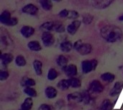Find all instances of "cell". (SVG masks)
<instances>
[{"label":"cell","instance_id":"obj_1","mask_svg":"<svg viewBox=\"0 0 123 110\" xmlns=\"http://www.w3.org/2000/svg\"><path fill=\"white\" fill-rule=\"evenodd\" d=\"M101 36L108 43H117L121 41L123 38L122 30L114 25H106L100 30Z\"/></svg>","mask_w":123,"mask_h":110},{"label":"cell","instance_id":"obj_2","mask_svg":"<svg viewBox=\"0 0 123 110\" xmlns=\"http://www.w3.org/2000/svg\"><path fill=\"white\" fill-rule=\"evenodd\" d=\"M74 48L81 55H86L92 53V46L89 43H84L82 40H77L74 45Z\"/></svg>","mask_w":123,"mask_h":110},{"label":"cell","instance_id":"obj_3","mask_svg":"<svg viewBox=\"0 0 123 110\" xmlns=\"http://www.w3.org/2000/svg\"><path fill=\"white\" fill-rule=\"evenodd\" d=\"M98 66V62L97 60H86L81 63L82 71L84 73H89L96 69Z\"/></svg>","mask_w":123,"mask_h":110},{"label":"cell","instance_id":"obj_4","mask_svg":"<svg viewBox=\"0 0 123 110\" xmlns=\"http://www.w3.org/2000/svg\"><path fill=\"white\" fill-rule=\"evenodd\" d=\"M42 41L45 47H50L54 44L55 38L53 35L50 32L46 31L43 32V33L42 34Z\"/></svg>","mask_w":123,"mask_h":110},{"label":"cell","instance_id":"obj_5","mask_svg":"<svg viewBox=\"0 0 123 110\" xmlns=\"http://www.w3.org/2000/svg\"><path fill=\"white\" fill-rule=\"evenodd\" d=\"M63 71H64L65 74L68 77H70V78L76 76L78 73L77 67L76 65H74V64L67 65V66L63 67Z\"/></svg>","mask_w":123,"mask_h":110},{"label":"cell","instance_id":"obj_6","mask_svg":"<svg viewBox=\"0 0 123 110\" xmlns=\"http://www.w3.org/2000/svg\"><path fill=\"white\" fill-rule=\"evenodd\" d=\"M89 89L94 93H101L104 91V86L98 80H94L90 83Z\"/></svg>","mask_w":123,"mask_h":110},{"label":"cell","instance_id":"obj_7","mask_svg":"<svg viewBox=\"0 0 123 110\" xmlns=\"http://www.w3.org/2000/svg\"><path fill=\"white\" fill-rule=\"evenodd\" d=\"M22 11L23 13L27 14L35 15L38 12V8L32 4H27L25 6H23Z\"/></svg>","mask_w":123,"mask_h":110},{"label":"cell","instance_id":"obj_8","mask_svg":"<svg viewBox=\"0 0 123 110\" xmlns=\"http://www.w3.org/2000/svg\"><path fill=\"white\" fill-rule=\"evenodd\" d=\"M81 21L79 20H74L70 24L68 25L67 27V31L70 35H75L77 32V30H79V28L81 26Z\"/></svg>","mask_w":123,"mask_h":110},{"label":"cell","instance_id":"obj_9","mask_svg":"<svg viewBox=\"0 0 123 110\" xmlns=\"http://www.w3.org/2000/svg\"><path fill=\"white\" fill-rule=\"evenodd\" d=\"M20 32L22 34V35L26 38H28L30 37H31L34 33H35V29L32 27L30 26H23L21 30H20Z\"/></svg>","mask_w":123,"mask_h":110},{"label":"cell","instance_id":"obj_10","mask_svg":"<svg viewBox=\"0 0 123 110\" xmlns=\"http://www.w3.org/2000/svg\"><path fill=\"white\" fill-rule=\"evenodd\" d=\"M123 84H121L120 82H117L115 84L114 86L112 87V89H111V91L110 92V96L111 97H115V96H117L119 95L122 90H123Z\"/></svg>","mask_w":123,"mask_h":110},{"label":"cell","instance_id":"obj_11","mask_svg":"<svg viewBox=\"0 0 123 110\" xmlns=\"http://www.w3.org/2000/svg\"><path fill=\"white\" fill-rule=\"evenodd\" d=\"M67 99L68 101H73L74 102H83L82 93L74 92V93L69 94L67 96Z\"/></svg>","mask_w":123,"mask_h":110},{"label":"cell","instance_id":"obj_12","mask_svg":"<svg viewBox=\"0 0 123 110\" xmlns=\"http://www.w3.org/2000/svg\"><path fill=\"white\" fill-rule=\"evenodd\" d=\"M45 96L48 99H54V98H55L57 97L58 92H57L56 89H55L54 87H53V86H48L45 89Z\"/></svg>","mask_w":123,"mask_h":110},{"label":"cell","instance_id":"obj_13","mask_svg":"<svg viewBox=\"0 0 123 110\" xmlns=\"http://www.w3.org/2000/svg\"><path fill=\"white\" fill-rule=\"evenodd\" d=\"M113 0H94V6L99 9H103L108 6Z\"/></svg>","mask_w":123,"mask_h":110},{"label":"cell","instance_id":"obj_14","mask_svg":"<svg viewBox=\"0 0 123 110\" xmlns=\"http://www.w3.org/2000/svg\"><path fill=\"white\" fill-rule=\"evenodd\" d=\"M14 59V57L12 54L10 53H4L1 54V63L4 66H7L8 64H9Z\"/></svg>","mask_w":123,"mask_h":110},{"label":"cell","instance_id":"obj_15","mask_svg":"<svg viewBox=\"0 0 123 110\" xmlns=\"http://www.w3.org/2000/svg\"><path fill=\"white\" fill-rule=\"evenodd\" d=\"M33 68L35 73L37 76H41L43 73V63L38 60H35L33 62Z\"/></svg>","mask_w":123,"mask_h":110},{"label":"cell","instance_id":"obj_16","mask_svg":"<svg viewBox=\"0 0 123 110\" xmlns=\"http://www.w3.org/2000/svg\"><path fill=\"white\" fill-rule=\"evenodd\" d=\"M27 47L32 51H40L42 49V47H41L40 43L36 40L30 41L27 44Z\"/></svg>","mask_w":123,"mask_h":110},{"label":"cell","instance_id":"obj_17","mask_svg":"<svg viewBox=\"0 0 123 110\" xmlns=\"http://www.w3.org/2000/svg\"><path fill=\"white\" fill-rule=\"evenodd\" d=\"M11 14H10V12H8V11H4L1 14V16H0V22L6 25L7 23L9 22V20L11 19Z\"/></svg>","mask_w":123,"mask_h":110},{"label":"cell","instance_id":"obj_18","mask_svg":"<svg viewBox=\"0 0 123 110\" xmlns=\"http://www.w3.org/2000/svg\"><path fill=\"white\" fill-rule=\"evenodd\" d=\"M35 84H36V82L34 79L27 78V77H24L21 81V85L25 87H32V86H34Z\"/></svg>","mask_w":123,"mask_h":110},{"label":"cell","instance_id":"obj_19","mask_svg":"<svg viewBox=\"0 0 123 110\" xmlns=\"http://www.w3.org/2000/svg\"><path fill=\"white\" fill-rule=\"evenodd\" d=\"M33 105V100L31 97H28L25 99L24 102L21 105V109L24 110H30Z\"/></svg>","mask_w":123,"mask_h":110},{"label":"cell","instance_id":"obj_20","mask_svg":"<svg viewBox=\"0 0 123 110\" xmlns=\"http://www.w3.org/2000/svg\"><path fill=\"white\" fill-rule=\"evenodd\" d=\"M60 48H61V51H63L64 53H68L73 48V45L70 41H64L61 44Z\"/></svg>","mask_w":123,"mask_h":110},{"label":"cell","instance_id":"obj_21","mask_svg":"<svg viewBox=\"0 0 123 110\" xmlns=\"http://www.w3.org/2000/svg\"><path fill=\"white\" fill-rule=\"evenodd\" d=\"M57 86L61 90H63V91L67 90L68 89H69V87H71L69 79H62V80H61L58 83Z\"/></svg>","mask_w":123,"mask_h":110},{"label":"cell","instance_id":"obj_22","mask_svg":"<svg viewBox=\"0 0 123 110\" xmlns=\"http://www.w3.org/2000/svg\"><path fill=\"white\" fill-rule=\"evenodd\" d=\"M54 24L55 22H46L45 23H43L41 26H40V29L42 30H43L44 32L46 31H53L54 30Z\"/></svg>","mask_w":123,"mask_h":110},{"label":"cell","instance_id":"obj_23","mask_svg":"<svg viewBox=\"0 0 123 110\" xmlns=\"http://www.w3.org/2000/svg\"><path fill=\"white\" fill-rule=\"evenodd\" d=\"M68 63V58L63 55H59L56 59V63L61 67H64L67 66Z\"/></svg>","mask_w":123,"mask_h":110},{"label":"cell","instance_id":"obj_24","mask_svg":"<svg viewBox=\"0 0 123 110\" xmlns=\"http://www.w3.org/2000/svg\"><path fill=\"white\" fill-rule=\"evenodd\" d=\"M112 109H113V104L112 102L109 99L104 100L100 105L101 110H112Z\"/></svg>","mask_w":123,"mask_h":110},{"label":"cell","instance_id":"obj_25","mask_svg":"<svg viewBox=\"0 0 123 110\" xmlns=\"http://www.w3.org/2000/svg\"><path fill=\"white\" fill-rule=\"evenodd\" d=\"M101 79L106 82H112L115 79V76L111 73H104L101 75Z\"/></svg>","mask_w":123,"mask_h":110},{"label":"cell","instance_id":"obj_26","mask_svg":"<svg viewBox=\"0 0 123 110\" xmlns=\"http://www.w3.org/2000/svg\"><path fill=\"white\" fill-rule=\"evenodd\" d=\"M40 3L42 8L44 10L49 11L53 7V4L51 2V0H40Z\"/></svg>","mask_w":123,"mask_h":110},{"label":"cell","instance_id":"obj_27","mask_svg":"<svg viewBox=\"0 0 123 110\" xmlns=\"http://www.w3.org/2000/svg\"><path fill=\"white\" fill-rule=\"evenodd\" d=\"M69 82H70L71 87H72V88H79L81 86V82L80 79H79L77 78H75V77L70 78Z\"/></svg>","mask_w":123,"mask_h":110},{"label":"cell","instance_id":"obj_28","mask_svg":"<svg viewBox=\"0 0 123 110\" xmlns=\"http://www.w3.org/2000/svg\"><path fill=\"white\" fill-rule=\"evenodd\" d=\"M26 63L27 62H26L25 57L21 55H17L15 58V63L17 66H19V67L25 66L26 65Z\"/></svg>","mask_w":123,"mask_h":110},{"label":"cell","instance_id":"obj_29","mask_svg":"<svg viewBox=\"0 0 123 110\" xmlns=\"http://www.w3.org/2000/svg\"><path fill=\"white\" fill-rule=\"evenodd\" d=\"M24 92L30 97H36L37 94L36 90L32 87H25V89H24Z\"/></svg>","mask_w":123,"mask_h":110},{"label":"cell","instance_id":"obj_30","mask_svg":"<svg viewBox=\"0 0 123 110\" xmlns=\"http://www.w3.org/2000/svg\"><path fill=\"white\" fill-rule=\"evenodd\" d=\"M58 72L55 68H50L48 73V79L50 81H53L58 77Z\"/></svg>","mask_w":123,"mask_h":110},{"label":"cell","instance_id":"obj_31","mask_svg":"<svg viewBox=\"0 0 123 110\" xmlns=\"http://www.w3.org/2000/svg\"><path fill=\"white\" fill-rule=\"evenodd\" d=\"M55 22V24H54L53 31H55L59 33L63 32L65 31V27L61 22Z\"/></svg>","mask_w":123,"mask_h":110},{"label":"cell","instance_id":"obj_32","mask_svg":"<svg viewBox=\"0 0 123 110\" xmlns=\"http://www.w3.org/2000/svg\"><path fill=\"white\" fill-rule=\"evenodd\" d=\"M93 19H94V17L90 14H85L84 16H83V22L85 24H89L92 22L93 21Z\"/></svg>","mask_w":123,"mask_h":110},{"label":"cell","instance_id":"obj_33","mask_svg":"<svg viewBox=\"0 0 123 110\" xmlns=\"http://www.w3.org/2000/svg\"><path fill=\"white\" fill-rule=\"evenodd\" d=\"M78 17H79V13L76 11L72 10V11H69L67 18H68L70 19H76Z\"/></svg>","mask_w":123,"mask_h":110},{"label":"cell","instance_id":"obj_34","mask_svg":"<svg viewBox=\"0 0 123 110\" xmlns=\"http://www.w3.org/2000/svg\"><path fill=\"white\" fill-rule=\"evenodd\" d=\"M82 96H83V102L85 104H88L90 101V95L87 92H84L82 93Z\"/></svg>","mask_w":123,"mask_h":110},{"label":"cell","instance_id":"obj_35","mask_svg":"<svg viewBox=\"0 0 123 110\" xmlns=\"http://www.w3.org/2000/svg\"><path fill=\"white\" fill-rule=\"evenodd\" d=\"M9 73L6 71H1L0 72V80L1 81H4L6 80L9 78Z\"/></svg>","mask_w":123,"mask_h":110},{"label":"cell","instance_id":"obj_36","mask_svg":"<svg viewBox=\"0 0 123 110\" xmlns=\"http://www.w3.org/2000/svg\"><path fill=\"white\" fill-rule=\"evenodd\" d=\"M18 23V19L16 17H12L9 22L7 23V26H14Z\"/></svg>","mask_w":123,"mask_h":110},{"label":"cell","instance_id":"obj_37","mask_svg":"<svg viewBox=\"0 0 123 110\" xmlns=\"http://www.w3.org/2000/svg\"><path fill=\"white\" fill-rule=\"evenodd\" d=\"M68 13H69V11H68V10H67V9H63V10H61V11L59 12L58 16H59L60 17H62V18L68 17Z\"/></svg>","mask_w":123,"mask_h":110},{"label":"cell","instance_id":"obj_38","mask_svg":"<svg viewBox=\"0 0 123 110\" xmlns=\"http://www.w3.org/2000/svg\"><path fill=\"white\" fill-rule=\"evenodd\" d=\"M38 110H52V107L47 104H43L38 107Z\"/></svg>","mask_w":123,"mask_h":110},{"label":"cell","instance_id":"obj_39","mask_svg":"<svg viewBox=\"0 0 123 110\" xmlns=\"http://www.w3.org/2000/svg\"><path fill=\"white\" fill-rule=\"evenodd\" d=\"M119 19H120V21H123V14L122 16H120V17H119Z\"/></svg>","mask_w":123,"mask_h":110},{"label":"cell","instance_id":"obj_40","mask_svg":"<svg viewBox=\"0 0 123 110\" xmlns=\"http://www.w3.org/2000/svg\"><path fill=\"white\" fill-rule=\"evenodd\" d=\"M53 1H61V0H53Z\"/></svg>","mask_w":123,"mask_h":110},{"label":"cell","instance_id":"obj_41","mask_svg":"<svg viewBox=\"0 0 123 110\" xmlns=\"http://www.w3.org/2000/svg\"><path fill=\"white\" fill-rule=\"evenodd\" d=\"M22 110V109H20V110Z\"/></svg>","mask_w":123,"mask_h":110}]
</instances>
